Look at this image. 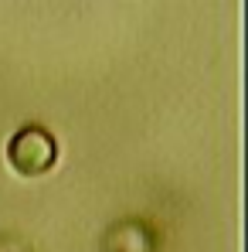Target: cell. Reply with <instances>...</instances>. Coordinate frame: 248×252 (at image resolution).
Here are the masks:
<instances>
[{"label": "cell", "mask_w": 248, "mask_h": 252, "mask_svg": "<svg viewBox=\"0 0 248 252\" xmlns=\"http://www.w3.org/2000/svg\"><path fill=\"white\" fill-rule=\"evenodd\" d=\"M7 160L17 174H44L58 160V143L41 126H24L21 133H14L7 147Z\"/></svg>", "instance_id": "6da1fadb"}]
</instances>
